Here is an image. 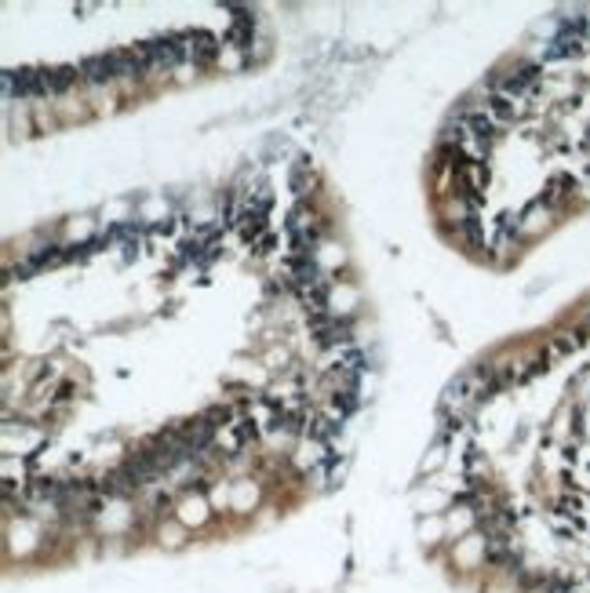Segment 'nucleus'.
I'll return each mask as SVG.
<instances>
[{
	"label": "nucleus",
	"instance_id": "nucleus-8",
	"mask_svg": "<svg viewBox=\"0 0 590 593\" xmlns=\"http://www.w3.org/2000/svg\"><path fill=\"white\" fill-rule=\"evenodd\" d=\"M463 237L474 244V248H485V229H481V218L478 215H467L463 218Z\"/></svg>",
	"mask_w": 590,
	"mask_h": 593
},
{
	"label": "nucleus",
	"instance_id": "nucleus-11",
	"mask_svg": "<svg viewBox=\"0 0 590 593\" xmlns=\"http://www.w3.org/2000/svg\"><path fill=\"white\" fill-rule=\"evenodd\" d=\"M587 324H590V317H587Z\"/></svg>",
	"mask_w": 590,
	"mask_h": 593
},
{
	"label": "nucleus",
	"instance_id": "nucleus-5",
	"mask_svg": "<svg viewBox=\"0 0 590 593\" xmlns=\"http://www.w3.org/2000/svg\"><path fill=\"white\" fill-rule=\"evenodd\" d=\"M489 117L492 121H514L518 117V106L510 102V95H492L489 98Z\"/></svg>",
	"mask_w": 590,
	"mask_h": 593
},
{
	"label": "nucleus",
	"instance_id": "nucleus-1",
	"mask_svg": "<svg viewBox=\"0 0 590 593\" xmlns=\"http://www.w3.org/2000/svg\"><path fill=\"white\" fill-rule=\"evenodd\" d=\"M81 76L92 84H106L113 76H121V66H117V51H110V55H88L81 62Z\"/></svg>",
	"mask_w": 590,
	"mask_h": 593
},
{
	"label": "nucleus",
	"instance_id": "nucleus-7",
	"mask_svg": "<svg viewBox=\"0 0 590 593\" xmlns=\"http://www.w3.org/2000/svg\"><path fill=\"white\" fill-rule=\"evenodd\" d=\"M310 433L317 437V441H332V437L339 433V419H328V415H317L310 422Z\"/></svg>",
	"mask_w": 590,
	"mask_h": 593
},
{
	"label": "nucleus",
	"instance_id": "nucleus-10",
	"mask_svg": "<svg viewBox=\"0 0 590 593\" xmlns=\"http://www.w3.org/2000/svg\"><path fill=\"white\" fill-rule=\"evenodd\" d=\"M292 189H295V193L306 189V160H299V164L292 167Z\"/></svg>",
	"mask_w": 590,
	"mask_h": 593
},
{
	"label": "nucleus",
	"instance_id": "nucleus-4",
	"mask_svg": "<svg viewBox=\"0 0 590 593\" xmlns=\"http://www.w3.org/2000/svg\"><path fill=\"white\" fill-rule=\"evenodd\" d=\"M463 124H467V132L474 138H481V143H489V138L496 135V121L489 117V113H467Z\"/></svg>",
	"mask_w": 590,
	"mask_h": 593
},
{
	"label": "nucleus",
	"instance_id": "nucleus-6",
	"mask_svg": "<svg viewBox=\"0 0 590 593\" xmlns=\"http://www.w3.org/2000/svg\"><path fill=\"white\" fill-rule=\"evenodd\" d=\"M73 81H77V70L73 66H59V70L48 73V87H51V92H66Z\"/></svg>",
	"mask_w": 590,
	"mask_h": 593
},
{
	"label": "nucleus",
	"instance_id": "nucleus-3",
	"mask_svg": "<svg viewBox=\"0 0 590 593\" xmlns=\"http://www.w3.org/2000/svg\"><path fill=\"white\" fill-rule=\"evenodd\" d=\"M292 266V277L299 280L303 288H317L321 284V273H317V262L310 259V255H295V259L288 262Z\"/></svg>",
	"mask_w": 590,
	"mask_h": 593
},
{
	"label": "nucleus",
	"instance_id": "nucleus-9",
	"mask_svg": "<svg viewBox=\"0 0 590 593\" xmlns=\"http://www.w3.org/2000/svg\"><path fill=\"white\" fill-rule=\"evenodd\" d=\"M580 342H583V335L580 331H569V335H558V339H554V350L558 353H572Z\"/></svg>",
	"mask_w": 590,
	"mask_h": 593
},
{
	"label": "nucleus",
	"instance_id": "nucleus-2",
	"mask_svg": "<svg viewBox=\"0 0 590 593\" xmlns=\"http://www.w3.org/2000/svg\"><path fill=\"white\" fill-rule=\"evenodd\" d=\"M186 41H190V59H194L197 66H208V62H215V55H219V44H215V37L204 33V30L190 33Z\"/></svg>",
	"mask_w": 590,
	"mask_h": 593
}]
</instances>
